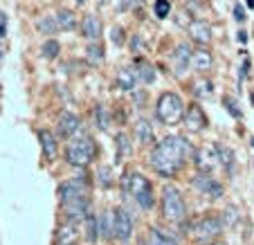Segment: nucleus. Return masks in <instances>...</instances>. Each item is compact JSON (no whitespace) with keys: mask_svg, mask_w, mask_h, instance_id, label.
<instances>
[{"mask_svg":"<svg viewBox=\"0 0 254 245\" xmlns=\"http://www.w3.org/2000/svg\"><path fill=\"white\" fill-rule=\"evenodd\" d=\"M83 196H88V183L83 176L70 178L59 184V200H61V205H67V202L77 200V198H83Z\"/></svg>","mask_w":254,"mask_h":245,"instance_id":"nucleus-8","label":"nucleus"},{"mask_svg":"<svg viewBox=\"0 0 254 245\" xmlns=\"http://www.w3.org/2000/svg\"><path fill=\"white\" fill-rule=\"evenodd\" d=\"M79 29H81V36H86V39H90V41L101 39V34H104V25H101V20L92 14H88L86 18L81 20Z\"/></svg>","mask_w":254,"mask_h":245,"instance_id":"nucleus-15","label":"nucleus"},{"mask_svg":"<svg viewBox=\"0 0 254 245\" xmlns=\"http://www.w3.org/2000/svg\"><path fill=\"white\" fill-rule=\"evenodd\" d=\"M122 189L137 202L142 209H151L155 205V193H153V184L146 176L142 173L133 171V173H126L122 178Z\"/></svg>","mask_w":254,"mask_h":245,"instance_id":"nucleus-2","label":"nucleus"},{"mask_svg":"<svg viewBox=\"0 0 254 245\" xmlns=\"http://www.w3.org/2000/svg\"><path fill=\"white\" fill-rule=\"evenodd\" d=\"M193 164H196L198 171L202 173H211L218 162V149L214 146H200V149L193 151Z\"/></svg>","mask_w":254,"mask_h":245,"instance_id":"nucleus-10","label":"nucleus"},{"mask_svg":"<svg viewBox=\"0 0 254 245\" xmlns=\"http://www.w3.org/2000/svg\"><path fill=\"white\" fill-rule=\"evenodd\" d=\"M77 243V230L74 223H65L57 230V245H74Z\"/></svg>","mask_w":254,"mask_h":245,"instance_id":"nucleus-21","label":"nucleus"},{"mask_svg":"<svg viewBox=\"0 0 254 245\" xmlns=\"http://www.w3.org/2000/svg\"><path fill=\"white\" fill-rule=\"evenodd\" d=\"M169 11H171L169 0H158V2H155V16H158V18H167Z\"/></svg>","mask_w":254,"mask_h":245,"instance_id":"nucleus-35","label":"nucleus"},{"mask_svg":"<svg viewBox=\"0 0 254 245\" xmlns=\"http://www.w3.org/2000/svg\"><path fill=\"white\" fill-rule=\"evenodd\" d=\"M63 212H65L67 223L86 221V216L90 214V198L83 196V198H77V200L67 202V205H63Z\"/></svg>","mask_w":254,"mask_h":245,"instance_id":"nucleus-11","label":"nucleus"},{"mask_svg":"<svg viewBox=\"0 0 254 245\" xmlns=\"http://www.w3.org/2000/svg\"><path fill=\"white\" fill-rule=\"evenodd\" d=\"M187 151H189V146L183 137L169 135V137H164L162 142H158V144L153 146L149 162L158 176H162V178H173V176H178L180 169H183Z\"/></svg>","mask_w":254,"mask_h":245,"instance_id":"nucleus-1","label":"nucleus"},{"mask_svg":"<svg viewBox=\"0 0 254 245\" xmlns=\"http://www.w3.org/2000/svg\"><path fill=\"white\" fill-rule=\"evenodd\" d=\"M139 245H149V241H144V243H139Z\"/></svg>","mask_w":254,"mask_h":245,"instance_id":"nucleus-46","label":"nucleus"},{"mask_svg":"<svg viewBox=\"0 0 254 245\" xmlns=\"http://www.w3.org/2000/svg\"><path fill=\"white\" fill-rule=\"evenodd\" d=\"M133 135L135 139H137L139 144H151L155 139V133H153V126L149 124L146 120H137L133 126Z\"/></svg>","mask_w":254,"mask_h":245,"instance_id":"nucleus-18","label":"nucleus"},{"mask_svg":"<svg viewBox=\"0 0 254 245\" xmlns=\"http://www.w3.org/2000/svg\"><path fill=\"white\" fill-rule=\"evenodd\" d=\"M77 2H86V0H77Z\"/></svg>","mask_w":254,"mask_h":245,"instance_id":"nucleus-47","label":"nucleus"},{"mask_svg":"<svg viewBox=\"0 0 254 245\" xmlns=\"http://www.w3.org/2000/svg\"><path fill=\"white\" fill-rule=\"evenodd\" d=\"M97 183H99L101 187H111V184H113L111 167H99V169H97Z\"/></svg>","mask_w":254,"mask_h":245,"instance_id":"nucleus-33","label":"nucleus"},{"mask_svg":"<svg viewBox=\"0 0 254 245\" xmlns=\"http://www.w3.org/2000/svg\"><path fill=\"white\" fill-rule=\"evenodd\" d=\"M79 128H81V120H79L74 113L63 111L61 117H59V133H61L63 137H74V135L79 133Z\"/></svg>","mask_w":254,"mask_h":245,"instance_id":"nucleus-12","label":"nucleus"},{"mask_svg":"<svg viewBox=\"0 0 254 245\" xmlns=\"http://www.w3.org/2000/svg\"><path fill=\"white\" fill-rule=\"evenodd\" d=\"M223 230H225V227H223L221 216L207 214V216H200L189 227V234H191V239L198 241V243H214V241L221 236Z\"/></svg>","mask_w":254,"mask_h":245,"instance_id":"nucleus-6","label":"nucleus"},{"mask_svg":"<svg viewBox=\"0 0 254 245\" xmlns=\"http://www.w3.org/2000/svg\"><path fill=\"white\" fill-rule=\"evenodd\" d=\"M211 81L209 79H196L193 81V86H191V90H193V95L198 97V99H202V97H209L211 95Z\"/></svg>","mask_w":254,"mask_h":245,"instance_id":"nucleus-29","label":"nucleus"},{"mask_svg":"<svg viewBox=\"0 0 254 245\" xmlns=\"http://www.w3.org/2000/svg\"><path fill=\"white\" fill-rule=\"evenodd\" d=\"M191 65L196 67L198 72H207V70H211V65H214V57H211V52H207V50H196L191 57Z\"/></svg>","mask_w":254,"mask_h":245,"instance_id":"nucleus-20","label":"nucleus"},{"mask_svg":"<svg viewBox=\"0 0 254 245\" xmlns=\"http://www.w3.org/2000/svg\"><path fill=\"white\" fill-rule=\"evenodd\" d=\"M218 149V162L225 167V171H232L234 167V153H232L230 146H216Z\"/></svg>","mask_w":254,"mask_h":245,"instance_id":"nucleus-30","label":"nucleus"},{"mask_svg":"<svg viewBox=\"0 0 254 245\" xmlns=\"http://www.w3.org/2000/svg\"><path fill=\"white\" fill-rule=\"evenodd\" d=\"M185 101L176 92H162L155 101V117L167 126H178L185 120Z\"/></svg>","mask_w":254,"mask_h":245,"instance_id":"nucleus-4","label":"nucleus"},{"mask_svg":"<svg viewBox=\"0 0 254 245\" xmlns=\"http://www.w3.org/2000/svg\"><path fill=\"white\" fill-rule=\"evenodd\" d=\"M39 139H41V149H43V158L48 162H52L59 153V144H57V137L50 133L48 128H41L39 130Z\"/></svg>","mask_w":254,"mask_h":245,"instance_id":"nucleus-16","label":"nucleus"},{"mask_svg":"<svg viewBox=\"0 0 254 245\" xmlns=\"http://www.w3.org/2000/svg\"><path fill=\"white\" fill-rule=\"evenodd\" d=\"M57 20H59V27L65 29V32H72V29L77 27V16L72 14V11H67V9H61V11H59Z\"/></svg>","mask_w":254,"mask_h":245,"instance_id":"nucleus-26","label":"nucleus"},{"mask_svg":"<svg viewBox=\"0 0 254 245\" xmlns=\"http://www.w3.org/2000/svg\"><path fill=\"white\" fill-rule=\"evenodd\" d=\"M225 104H227V111H230V113H232V115H234V117H241V111H239V108H234V106H236V104H230V99H227V101H225Z\"/></svg>","mask_w":254,"mask_h":245,"instance_id":"nucleus-38","label":"nucleus"},{"mask_svg":"<svg viewBox=\"0 0 254 245\" xmlns=\"http://www.w3.org/2000/svg\"><path fill=\"white\" fill-rule=\"evenodd\" d=\"M191 187L196 189L198 193H202V196L211 198V200H218V198H223V193H225V187H223L211 173H202V171H198L196 176H193Z\"/></svg>","mask_w":254,"mask_h":245,"instance_id":"nucleus-7","label":"nucleus"},{"mask_svg":"<svg viewBox=\"0 0 254 245\" xmlns=\"http://www.w3.org/2000/svg\"><path fill=\"white\" fill-rule=\"evenodd\" d=\"M135 74H137V79H139L142 83H153V79H155V70H153V67H151L146 61L139 63L137 70H135Z\"/></svg>","mask_w":254,"mask_h":245,"instance_id":"nucleus-28","label":"nucleus"},{"mask_svg":"<svg viewBox=\"0 0 254 245\" xmlns=\"http://www.w3.org/2000/svg\"><path fill=\"white\" fill-rule=\"evenodd\" d=\"M97 155H99V146H97L95 137H90V135L72 139L65 149L67 164H72V167H77V169H83V167H88V164H92L97 160Z\"/></svg>","mask_w":254,"mask_h":245,"instance_id":"nucleus-3","label":"nucleus"},{"mask_svg":"<svg viewBox=\"0 0 254 245\" xmlns=\"http://www.w3.org/2000/svg\"><path fill=\"white\" fill-rule=\"evenodd\" d=\"M191 57H193V52L187 43H180L173 50V70H176V74H183L191 65Z\"/></svg>","mask_w":254,"mask_h":245,"instance_id":"nucleus-14","label":"nucleus"},{"mask_svg":"<svg viewBox=\"0 0 254 245\" xmlns=\"http://www.w3.org/2000/svg\"><path fill=\"white\" fill-rule=\"evenodd\" d=\"M133 50H135V52H137V50H139V39H137V36H135V39H133Z\"/></svg>","mask_w":254,"mask_h":245,"instance_id":"nucleus-43","label":"nucleus"},{"mask_svg":"<svg viewBox=\"0 0 254 245\" xmlns=\"http://www.w3.org/2000/svg\"><path fill=\"white\" fill-rule=\"evenodd\" d=\"M86 57L90 59V61H101V59H104V48H101V45H97V43H92V45H88L86 48Z\"/></svg>","mask_w":254,"mask_h":245,"instance_id":"nucleus-34","label":"nucleus"},{"mask_svg":"<svg viewBox=\"0 0 254 245\" xmlns=\"http://www.w3.org/2000/svg\"><path fill=\"white\" fill-rule=\"evenodd\" d=\"M189 34H191V39L196 41V43L207 45L211 41V27H209V23H205V20H191Z\"/></svg>","mask_w":254,"mask_h":245,"instance_id":"nucleus-17","label":"nucleus"},{"mask_svg":"<svg viewBox=\"0 0 254 245\" xmlns=\"http://www.w3.org/2000/svg\"><path fill=\"white\" fill-rule=\"evenodd\" d=\"M239 41H241V43H245V41H248V34H245V32H239Z\"/></svg>","mask_w":254,"mask_h":245,"instance_id":"nucleus-42","label":"nucleus"},{"mask_svg":"<svg viewBox=\"0 0 254 245\" xmlns=\"http://www.w3.org/2000/svg\"><path fill=\"white\" fill-rule=\"evenodd\" d=\"M162 216L169 223H183L187 218V202H185L180 189L167 184L162 189Z\"/></svg>","mask_w":254,"mask_h":245,"instance_id":"nucleus-5","label":"nucleus"},{"mask_svg":"<svg viewBox=\"0 0 254 245\" xmlns=\"http://www.w3.org/2000/svg\"><path fill=\"white\" fill-rule=\"evenodd\" d=\"M113 223H115V239L122 241V243L130 241V236H133V216H130L128 209H124V207L115 209L113 212Z\"/></svg>","mask_w":254,"mask_h":245,"instance_id":"nucleus-9","label":"nucleus"},{"mask_svg":"<svg viewBox=\"0 0 254 245\" xmlns=\"http://www.w3.org/2000/svg\"><path fill=\"white\" fill-rule=\"evenodd\" d=\"M234 18H236V20H239V23H241V20H243V18H245V16H243V7H239V5H236V7H234Z\"/></svg>","mask_w":254,"mask_h":245,"instance_id":"nucleus-39","label":"nucleus"},{"mask_svg":"<svg viewBox=\"0 0 254 245\" xmlns=\"http://www.w3.org/2000/svg\"><path fill=\"white\" fill-rule=\"evenodd\" d=\"M120 34H122L120 29H113V41H115L117 45H122V36H120Z\"/></svg>","mask_w":254,"mask_h":245,"instance_id":"nucleus-40","label":"nucleus"},{"mask_svg":"<svg viewBox=\"0 0 254 245\" xmlns=\"http://www.w3.org/2000/svg\"><path fill=\"white\" fill-rule=\"evenodd\" d=\"M135 81H137V74H135V70H130V67H124V70H120V74H117V88H120V90H133Z\"/></svg>","mask_w":254,"mask_h":245,"instance_id":"nucleus-23","label":"nucleus"},{"mask_svg":"<svg viewBox=\"0 0 254 245\" xmlns=\"http://www.w3.org/2000/svg\"><path fill=\"white\" fill-rule=\"evenodd\" d=\"M185 126L189 130H202L207 126V117H205V111H202L198 104H191V106L185 111Z\"/></svg>","mask_w":254,"mask_h":245,"instance_id":"nucleus-13","label":"nucleus"},{"mask_svg":"<svg viewBox=\"0 0 254 245\" xmlns=\"http://www.w3.org/2000/svg\"><path fill=\"white\" fill-rule=\"evenodd\" d=\"M211 245H227V243H223V241H218V239H216V241H214V243H211Z\"/></svg>","mask_w":254,"mask_h":245,"instance_id":"nucleus-45","label":"nucleus"},{"mask_svg":"<svg viewBox=\"0 0 254 245\" xmlns=\"http://www.w3.org/2000/svg\"><path fill=\"white\" fill-rule=\"evenodd\" d=\"M0 36H5V18H0Z\"/></svg>","mask_w":254,"mask_h":245,"instance_id":"nucleus-41","label":"nucleus"},{"mask_svg":"<svg viewBox=\"0 0 254 245\" xmlns=\"http://www.w3.org/2000/svg\"><path fill=\"white\" fill-rule=\"evenodd\" d=\"M144 5V0H122V7H124V9H139V7Z\"/></svg>","mask_w":254,"mask_h":245,"instance_id":"nucleus-37","label":"nucleus"},{"mask_svg":"<svg viewBox=\"0 0 254 245\" xmlns=\"http://www.w3.org/2000/svg\"><path fill=\"white\" fill-rule=\"evenodd\" d=\"M149 245H176V241L167 234V232L158 230V227H151L149 232Z\"/></svg>","mask_w":254,"mask_h":245,"instance_id":"nucleus-24","label":"nucleus"},{"mask_svg":"<svg viewBox=\"0 0 254 245\" xmlns=\"http://www.w3.org/2000/svg\"><path fill=\"white\" fill-rule=\"evenodd\" d=\"M59 52H61V45H59L57 39H48L43 43V57L45 59H57Z\"/></svg>","mask_w":254,"mask_h":245,"instance_id":"nucleus-32","label":"nucleus"},{"mask_svg":"<svg viewBox=\"0 0 254 245\" xmlns=\"http://www.w3.org/2000/svg\"><path fill=\"white\" fill-rule=\"evenodd\" d=\"M97 223H99V239L111 241L115 239V223H113V212H101L97 216Z\"/></svg>","mask_w":254,"mask_h":245,"instance_id":"nucleus-19","label":"nucleus"},{"mask_svg":"<svg viewBox=\"0 0 254 245\" xmlns=\"http://www.w3.org/2000/svg\"><path fill=\"white\" fill-rule=\"evenodd\" d=\"M221 221H223V227H227V225H236V223H239V214H236L234 209H227L225 216H223Z\"/></svg>","mask_w":254,"mask_h":245,"instance_id":"nucleus-36","label":"nucleus"},{"mask_svg":"<svg viewBox=\"0 0 254 245\" xmlns=\"http://www.w3.org/2000/svg\"><path fill=\"white\" fill-rule=\"evenodd\" d=\"M95 120H97V126H99L101 130L108 128V126H111V113H108V108L99 104V106L95 108Z\"/></svg>","mask_w":254,"mask_h":245,"instance_id":"nucleus-31","label":"nucleus"},{"mask_svg":"<svg viewBox=\"0 0 254 245\" xmlns=\"http://www.w3.org/2000/svg\"><path fill=\"white\" fill-rule=\"evenodd\" d=\"M115 146H117V160H124V158H128V155L133 153L130 142H128V137H126L124 133H120L115 137Z\"/></svg>","mask_w":254,"mask_h":245,"instance_id":"nucleus-27","label":"nucleus"},{"mask_svg":"<svg viewBox=\"0 0 254 245\" xmlns=\"http://www.w3.org/2000/svg\"><path fill=\"white\" fill-rule=\"evenodd\" d=\"M36 29H39L41 34H45V36H52V34H57L61 27H59L57 16L45 14V16H41V18L36 20Z\"/></svg>","mask_w":254,"mask_h":245,"instance_id":"nucleus-22","label":"nucleus"},{"mask_svg":"<svg viewBox=\"0 0 254 245\" xmlns=\"http://www.w3.org/2000/svg\"><path fill=\"white\" fill-rule=\"evenodd\" d=\"M245 5H248L250 9H254V0H245Z\"/></svg>","mask_w":254,"mask_h":245,"instance_id":"nucleus-44","label":"nucleus"},{"mask_svg":"<svg viewBox=\"0 0 254 245\" xmlns=\"http://www.w3.org/2000/svg\"><path fill=\"white\" fill-rule=\"evenodd\" d=\"M83 225H86V239H88V243H95V241L99 239V223H97V216L88 214L86 221H83Z\"/></svg>","mask_w":254,"mask_h":245,"instance_id":"nucleus-25","label":"nucleus"}]
</instances>
